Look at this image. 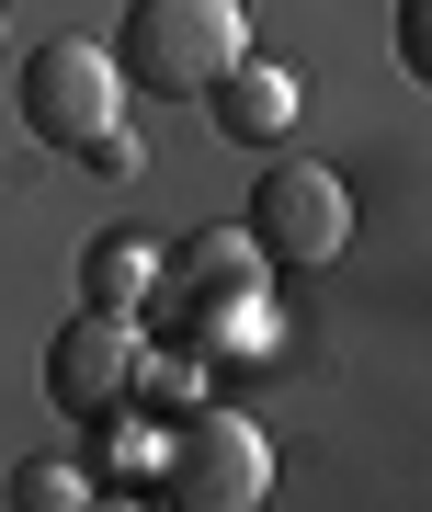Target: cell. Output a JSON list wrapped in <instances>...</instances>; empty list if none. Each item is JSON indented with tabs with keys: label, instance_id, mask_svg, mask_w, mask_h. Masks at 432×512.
<instances>
[{
	"label": "cell",
	"instance_id": "obj_2",
	"mask_svg": "<svg viewBox=\"0 0 432 512\" xmlns=\"http://www.w3.org/2000/svg\"><path fill=\"white\" fill-rule=\"evenodd\" d=\"M239 46H251V12L239 0H126V23H114L126 92H160V103H194Z\"/></svg>",
	"mask_w": 432,
	"mask_h": 512
},
{
	"label": "cell",
	"instance_id": "obj_4",
	"mask_svg": "<svg viewBox=\"0 0 432 512\" xmlns=\"http://www.w3.org/2000/svg\"><path fill=\"white\" fill-rule=\"evenodd\" d=\"M12 114H23L46 148L91 160V137L126 126V69H114V46H91V35H46V46H23V69H12Z\"/></svg>",
	"mask_w": 432,
	"mask_h": 512
},
{
	"label": "cell",
	"instance_id": "obj_7",
	"mask_svg": "<svg viewBox=\"0 0 432 512\" xmlns=\"http://www.w3.org/2000/svg\"><path fill=\"white\" fill-rule=\"evenodd\" d=\"M194 103L216 114V137H239V148H285L296 137V69H273L262 46H239Z\"/></svg>",
	"mask_w": 432,
	"mask_h": 512
},
{
	"label": "cell",
	"instance_id": "obj_1",
	"mask_svg": "<svg viewBox=\"0 0 432 512\" xmlns=\"http://www.w3.org/2000/svg\"><path fill=\"white\" fill-rule=\"evenodd\" d=\"M148 308H160V342H194L205 365H216V353H262L273 342V262H262V239L251 228H194L160 262Z\"/></svg>",
	"mask_w": 432,
	"mask_h": 512
},
{
	"label": "cell",
	"instance_id": "obj_12",
	"mask_svg": "<svg viewBox=\"0 0 432 512\" xmlns=\"http://www.w3.org/2000/svg\"><path fill=\"white\" fill-rule=\"evenodd\" d=\"M0 35H12V23H0Z\"/></svg>",
	"mask_w": 432,
	"mask_h": 512
},
{
	"label": "cell",
	"instance_id": "obj_8",
	"mask_svg": "<svg viewBox=\"0 0 432 512\" xmlns=\"http://www.w3.org/2000/svg\"><path fill=\"white\" fill-rule=\"evenodd\" d=\"M194 399H205V353H194V342H137L126 410H137V421H160V433H171V421L194 410Z\"/></svg>",
	"mask_w": 432,
	"mask_h": 512
},
{
	"label": "cell",
	"instance_id": "obj_6",
	"mask_svg": "<svg viewBox=\"0 0 432 512\" xmlns=\"http://www.w3.org/2000/svg\"><path fill=\"white\" fill-rule=\"evenodd\" d=\"M137 342H148V319H126V308H69V319H57V342H46V399L69 410V421L126 410Z\"/></svg>",
	"mask_w": 432,
	"mask_h": 512
},
{
	"label": "cell",
	"instance_id": "obj_5",
	"mask_svg": "<svg viewBox=\"0 0 432 512\" xmlns=\"http://www.w3.org/2000/svg\"><path fill=\"white\" fill-rule=\"evenodd\" d=\"M262 239L273 274H319V262H342L353 239V183L330 160H285V148H262V183H251V217H239Z\"/></svg>",
	"mask_w": 432,
	"mask_h": 512
},
{
	"label": "cell",
	"instance_id": "obj_11",
	"mask_svg": "<svg viewBox=\"0 0 432 512\" xmlns=\"http://www.w3.org/2000/svg\"><path fill=\"white\" fill-rule=\"evenodd\" d=\"M421 23H432V0H398V57H410V69H432V46H421Z\"/></svg>",
	"mask_w": 432,
	"mask_h": 512
},
{
	"label": "cell",
	"instance_id": "obj_9",
	"mask_svg": "<svg viewBox=\"0 0 432 512\" xmlns=\"http://www.w3.org/2000/svg\"><path fill=\"white\" fill-rule=\"evenodd\" d=\"M148 285H160V251L148 239H91L80 251V308H148Z\"/></svg>",
	"mask_w": 432,
	"mask_h": 512
},
{
	"label": "cell",
	"instance_id": "obj_3",
	"mask_svg": "<svg viewBox=\"0 0 432 512\" xmlns=\"http://www.w3.org/2000/svg\"><path fill=\"white\" fill-rule=\"evenodd\" d=\"M160 501H182V512H251V501H273V433L251 410H228V399H194L160 433Z\"/></svg>",
	"mask_w": 432,
	"mask_h": 512
},
{
	"label": "cell",
	"instance_id": "obj_10",
	"mask_svg": "<svg viewBox=\"0 0 432 512\" xmlns=\"http://www.w3.org/2000/svg\"><path fill=\"white\" fill-rule=\"evenodd\" d=\"M12 501H23V512H80V501H91V467H80V456H23V467H12Z\"/></svg>",
	"mask_w": 432,
	"mask_h": 512
}]
</instances>
